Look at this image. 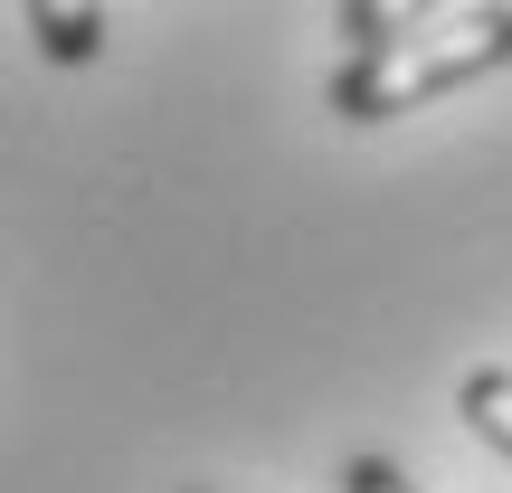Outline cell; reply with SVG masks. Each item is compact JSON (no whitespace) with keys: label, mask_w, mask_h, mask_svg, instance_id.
<instances>
[{"label":"cell","mask_w":512,"mask_h":493,"mask_svg":"<svg viewBox=\"0 0 512 493\" xmlns=\"http://www.w3.org/2000/svg\"><path fill=\"white\" fill-rule=\"evenodd\" d=\"M342 493H408V475H399L389 456H351V465H342Z\"/></svg>","instance_id":"obj_5"},{"label":"cell","mask_w":512,"mask_h":493,"mask_svg":"<svg viewBox=\"0 0 512 493\" xmlns=\"http://www.w3.org/2000/svg\"><path fill=\"white\" fill-rule=\"evenodd\" d=\"M427 19H446V0H342V38H351V57H361V48H389V38L427 29Z\"/></svg>","instance_id":"obj_3"},{"label":"cell","mask_w":512,"mask_h":493,"mask_svg":"<svg viewBox=\"0 0 512 493\" xmlns=\"http://www.w3.org/2000/svg\"><path fill=\"white\" fill-rule=\"evenodd\" d=\"M494 67H512V0L446 10V19H427V29L389 38V48L342 57L332 114H342V124H389V114L427 105V95H446V86H475V76H494Z\"/></svg>","instance_id":"obj_1"},{"label":"cell","mask_w":512,"mask_h":493,"mask_svg":"<svg viewBox=\"0 0 512 493\" xmlns=\"http://www.w3.org/2000/svg\"><path fill=\"white\" fill-rule=\"evenodd\" d=\"M465 427L512 456V370H465Z\"/></svg>","instance_id":"obj_4"},{"label":"cell","mask_w":512,"mask_h":493,"mask_svg":"<svg viewBox=\"0 0 512 493\" xmlns=\"http://www.w3.org/2000/svg\"><path fill=\"white\" fill-rule=\"evenodd\" d=\"M29 29L48 67H95L105 48V0H29Z\"/></svg>","instance_id":"obj_2"}]
</instances>
